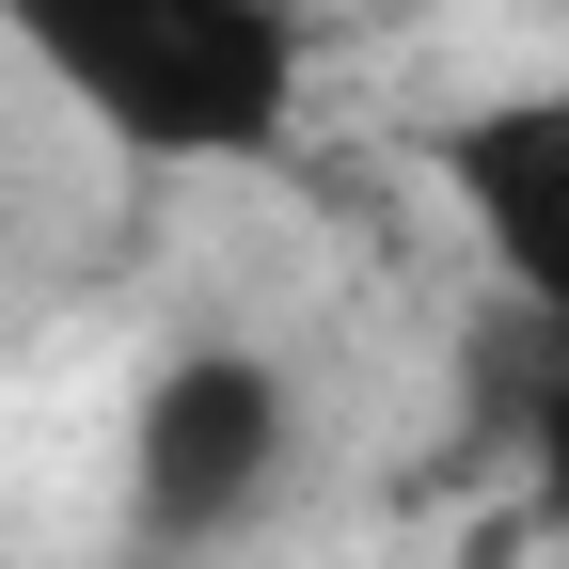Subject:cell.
<instances>
[{
    "mask_svg": "<svg viewBox=\"0 0 569 569\" xmlns=\"http://www.w3.org/2000/svg\"><path fill=\"white\" fill-rule=\"evenodd\" d=\"M0 48L142 174H238L301 127V17L284 0H0Z\"/></svg>",
    "mask_w": 569,
    "mask_h": 569,
    "instance_id": "6da1fadb",
    "label": "cell"
},
{
    "mask_svg": "<svg viewBox=\"0 0 569 569\" xmlns=\"http://www.w3.org/2000/svg\"><path fill=\"white\" fill-rule=\"evenodd\" d=\"M284 475H301V380H284L269 348L206 332V348H174V365H142V396H127V490H111L142 569L238 553L284 507Z\"/></svg>",
    "mask_w": 569,
    "mask_h": 569,
    "instance_id": "7a4b0ae2",
    "label": "cell"
},
{
    "mask_svg": "<svg viewBox=\"0 0 569 569\" xmlns=\"http://www.w3.org/2000/svg\"><path fill=\"white\" fill-rule=\"evenodd\" d=\"M427 174H443V206L475 222L490 284H507V301H522V317L569 348V80L459 111L443 142H427Z\"/></svg>",
    "mask_w": 569,
    "mask_h": 569,
    "instance_id": "3957f363",
    "label": "cell"
},
{
    "mask_svg": "<svg viewBox=\"0 0 569 569\" xmlns=\"http://www.w3.org/2000/svg\"><path fill=\"white\" fill-rule=\"evenodd\" d=\"M522 459H538V507L569 522V348L538 365V411H522Z\"/></svg>",
    "mask_w": 569,
    "mask_h": 569,
    "instance_id": "277c9868",
    "label": "cell"
}]
</instances>
